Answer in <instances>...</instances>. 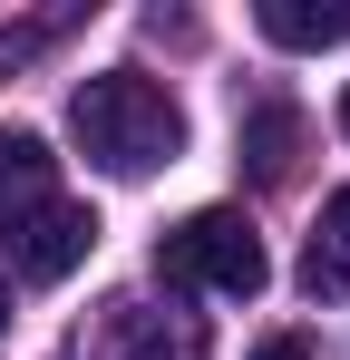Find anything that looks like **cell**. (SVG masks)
<instances>
[{"label":"cell","mask_w":350,"mask_h":360,"mask_svg":"<svg viewBox=\"0 0 350 360\" xmlns=\"http://www.w3.org/2000/svg\"><path fill=\"white\" fill-rule=\"evenodd\" d=\"M49 176H58L49 136H30V127H0V224H10V214H30V205H49Z\"/></svg>","instance_id":"cell-5"},{"label":"cell","mask_w":350,"mask_h":360,"mask_svg":"<svg viewBox=\"0 0 350 360\" xmlns=\"http://www.w3.org/2000/svg\"><path fill=\"white\" fill-rule=\"evenodd\" d=\"M0 331H10V273H0Z\"/></svg>","instance_id":"cell-10"},{"label":"cell","mask_w":350,"mask_h":360,"mask_svg":"<svg viewBox=\"0 0 350 360\" xmlns=\"http://www.w3.org/2000/svg\"><path fill=\"white\" fill-rule=\"evenodd\" d=\"M98 360H205V321L195 311H146V302H117Z\"/></svg>","instance_id":"cell-4"},{"label":"cell","mask_w":350,"mask_h":360,"mask_svg":"<svg viewBox=\"0 0 350 360\" xmlns=\"http://www.w3.org/2000/svg\"><path fill=\"white\" fill-rule=\"evenodd\" d=\"M341 136H350V88H341Z\"/></svg>","instance_id":"cell-11"},{"label":"cell","mask_w":350,"mask_h":360,"mask_svg":"<svg viewBox=\"0 0 350 360\" xmlns=\"http://www.w3.org/2000/svg\"><path fill=\"white\" fill-rule=\"evenodd\" d=\"M302 292H350V185L321 195V224H311V253H302Z\"/></svg>","instance_id":"cell-6"},{"label":"cell","mask_w":350,"mask_h":360,"mask_svg":"<svg viewBox=\"0 0 350 360\" xmlns=\"http://www.w3.org/2000/svg\"><path fill=\"white\" fill-rule=\"evenodd\" d=\"M88 253H98V214H88V205H58V195L0 224V263H10L20 283H68Z\"/></svg>","instance_id":"cell-3"},{"label":"cell","mask_w":350,"mask_h":360,"mask_svg":"<svg viewBox=\"0 0 350 360\" xmlns=\"http://www.w3.org/2000/svg\"><path fill=\"white\" fill-rule=\"evenodd\" d=\"M253 20H263L273 49H331V39L350 30V10H331V0H263Z\"/></svg>","instance_id":"cell-7"},{"label":"cell","mask_w":350,"mask_h":360,"mask_svg":"<svg viewBox=\"0 0 350 360\" xmlns=\"http://www.w3.org/2000/svg\"><path fill=\"white\" fill-rule=\"evenodd\" d=\"M156 273H166V283H185V292H224V302H253L263 283H273L263 234H253L233 205H205V214L166 224V243H156Z\"/></svg>","instance_id":"cell-2"},{"label":"cell","mask_w":350,"mask_h":360,"mask_svg":"<svg viewBox=\"0 0 350 360\" xmlns=\"http://www.w3.org/2000/svg\"><path fill=\"white\" fill-rule=\"evenodd\" d=\"M253 360H311V341H302V331H273V341H263Z\"/></svg>","instance_id":"cell-9"},{"label":"cell","mask_w":350,"mask_h":360,"mask_svg":"<svg viewBox=\"0 0 350 360\" xmlns=\"http://www.w3.org/2000/svg\"><path fill=\"white\" fill-rule=\"evenodd\" d=\"M292 146H302V117H292V108H253V117H243V166L263 185L292 176Z\"/></svg>","instance_id":"cell-8"},{"label":"cell","mask_w":350,"mask_h":360,"mask_svg":"<svg viewBox=\"0 0 350 360\" xmlns=\"http://www.w3.org/2000/svg\"><path fill=\"white\" fill-rule=\"evenodd\" d=\"M68 136L88 146V166H108V176H156L185 156V108H175L156 78H136V68H98V78H78V98H68Z\"/></svg>","instance_id":"cell-1"}]
</instances>
